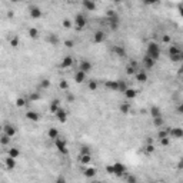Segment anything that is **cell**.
I'll return each instance as SVG.
<instances>
[{
    "label": "cell",
    "mask_w": 183,
    "mask_h": 183,
    "mask_svg": "<svg viewBox=\"0 0 183 183\" xmlns=\"http://www.w3.org/2000/svg\"><path fill=\"white\" fill-rule=\"evenodd\" d=\"M146 56L156 62L160 57V46L156 43V42H149L147 47H146Z\"/></svg>",
    "instance_id": "1"
},
{
    "label": "cell",
    "mask_w": 183,
    "mask_h": 183,
    "mask_svg": "<svg viewBox=\"0 0 183 183\" xmlns=\"http://www.w3.org/2000/svg\"><path fill=\"white\" fill-rule=\"evenodd\" d=\"M112 167H113V174L115 176H125L126 172H127V167L123 164V163H120V162H116V163H113L112 164Z\"/></svg>",
    "instance_id": "2"
},
{
    "label": "cell",
    "mask_w": 183,
    "mask_h": 183,
    "mask_svg": "<svg viewBox=\"0 0 183 183\" xmlns=\"http://www.w3.org/2000/svg\"><path fill=\"white\" fill-rule=\"evenodd\" d=\"M75 26H76V29L77 30H82V29H85V26H86V17H85V14H82V13H77L75 16Z\"/></svg>",
    "instance_id": "3"
},
{
    "label": "cell",
    "mask_w": 183,
    "mask_h": 183,
    "mask_svg": "<svg viewBox=\"0 0 183 183\" xmlns=\"http://www.w3.org/2000/svg\"><path fill=\"white\" fill-rule=\"evenodd\" d=\"M54 146H56V149L60 152L62 155H67V153H69V149H67V143H66V140L57 137V139L54 140Z\"/></svg>",
    "instance_id": "4"
},
{
    "label": "cell",
    "mask_w": 183,
    "mask_h": 183,
    "mask_svg": "<svg viewBox=\"0 0 183 183\" xmlns=\"http://www.w3.org/2000/svg\"><path fill=\"white\" fill-rule=\"evenodd\" d=\"M167 135H169V137H173V139H182L183 137V129H180V127L167 129Z\"/></svg>",
    "instance_id": "5"
},
{
    "label": "cell",
    "mask_w": 183,
    "mask_h": 183,
    "mask_svg": "<svg viewBox=\"0 0 183 183\" xmlns=\"http://www.w3.org/2000/svg\"><path fill=\"white\" fill-rule=\"evenodd\" d=\"M16 127L13 126V125H10V123H6L4 126H3V133L6 135V136H9V137H14V135H16Z\"/></svg>",
    "instance_id": "6"
},
{
    "label": "cell",
    "mask_w": 183,
    "mask_h": 183,
    "mask_svg": "<svg viewBox=\"0 0 183 183\" xmlns=\"http://www.w3.org/2000/svg\"><path fill=\"white\" fill-rule=\"evenodd\" d=\"M92 69H93V65H92L89 60H82V62L79 63V70L83 72V73H86V75L92 70Z\"/></svg>",
    "instance_id": "7"
},
{
    "label": "cell",
    "mask_w": 183,
    "mask_h": 183,
    "mask_svg": "<svg viewBox=\"0 0 183 183\" xmlns=\"http://www.w3.org/2000/svg\"><path fill=\"white\" fill-rule=\"evenodd\" d=\"M108 22H109V26H110L112 30H117L119 29V16H117V13L113 14V16H110V17H108Z\"/></svg>",
    "instance_id": "8"
},
{
    "label": "cell",
    "mask_w": 183,
    "mask_h": 183,
    "mask_svg": "<svg viewBox=\"0 0 183 183\" xmlns=\"http://www.w3.org/2000/svg\"><path fill=\"white\" fill-rule=\"evenodd\" d=\"M54 116H56V119H57L60 123H65L66 120H67V116H69V115H67V112H66L65 109L60 108L56 113H54Z\"/></svg>",
    "instance_id": "9"
},
{
    "label": "cell",
    "mask_w": 183,
    "mask_h": 183,
    "mask_svg": "<svg viewBox=\"0 0 183 183\" xmlns=\"http://www.w3.org/2000/svg\"><path fill=\"white\" fill-rule=\"evenodd\" d=\"M106 40V34L103 30H97L95 34H93V42L95 43H103Z\"/></svg>",
    "instance_id": "10"
},
{
    "label": "cell",
    "mask_w": 183,
    "mask_h": 183,
    "mask_svg": "<svg viewBox=\"0 0 183 183\" xmlns=\"http://www.w3.org/2000/svg\"><path fill=\"white\" fill-rule=\"evenodd\" d=\"M72 66H73V57L72 56H65L62 63H60V67L62 69H70Z\"/></svg>",
    "instance_id": "11"
},
{
    "label": "cell",
    "mask_w": 183,
    "mask_h": 183,
    "mask_svg": "<svg viewBox=\"0 0 183 183\" xmlns=\"http://www.w3.org/2000/svg\"><path fill=\"white\" fill-rule=\"evenodd\" d=\"M105 86H106V89L112 90V92H117L119 90V82L117 80H106V82H105Z\"/></svg>",
    "instance_id": "12"
},
{
    "label": "cell",
    "mask_w": 183,
    "mask_h": 183,
    "mask_svg": "<svg viewBox=\"0 0 183 183\" xmlns=\"http://www.w3.org/2000/svg\"><path fill=\"white\" fill-rule=\"evenodd\" d=\"M30 17L32 19H40L42 17V10L37 6H30Z\"/></svg>",
    "instance_id": "13"
},
{
    "label": "cell",
    "mask_w": 183,
    "mask_h": 183,
    "mask_svg": "<svg viewBox=\"0 0 183 183\" xmlns=\"http://www.w3.org/2000/svg\"><path fill=\"white\" fill-rule=\"evenodd\" d=\"M135 77H136V80L140 82V83H146V82H147V73L143 72V70H137Z\"/></svg>",
    "instance_id": "14"
},
{
    "label": "cell",
    "mask_w": 183,
    "mask_h": 183,
    "mask_svg": "<svg viewBox=\"0 0 183 183\" xmlns=\"http://www.w3.org/2000/svg\"><path fill=\"white\" fill-rule=\"evenodd\" d=\"M82 4H83V7H85L87 11L96 10V3H95V1H92V0H83V1H82Z\"/></svg>",
    "instance_id": "15"
},
{
    "label": "cell",
    "mask_w": 183,
    "mask_h": 183,
    "mask_svg": "<svg viewBox=\"0 0 183 183\" xmlns=\"http://www.w3.org/2000/svg\"><path fill=\"white\" fill-rule=\"evenodd\" d=\"M112 50H113L115 54H117L119 57H125V56H126V49H125L123 46H119V44L117 46H113Z\"/></svg>",
    "instance_id": "16"
},
{
    "label": "cell",
    "mask_w": 183,
    "mask_h": 183,
    "mask_svg": "<svg viewBox=\"0 0 183 183\" xmlns=\"http://www.w3.org/2000/svg\"><path fill=\"white\" fill-rule=\"evenodd\" d=\"M155 60L153 59H150V57H147V56H145L143 57V67L145 69H153L155 67Z\"/></svg>",
    "instance_id": "17"
},
{
    "label": "cell",
    "mask_w": 183,
    "mask_h": 183,
    "mask_svg": "<svg viewBox=\"0 0 183 183\" xmlns=\"http://www.w3.org/2000/svg\"><path fill=\"white\" fill-rule=\"evenodd\" d=\"M136 72H137V65H136V62H132L129 66H126V75H136Z\"/></svg>",
    "instance_id": "18"
},
{
    "label": "cell",
    "mask_w": 183,
    "mask_h": 183,
    "mask_svg": "<svg viewBox=\"0 0 183 183\" xmlns=\"http://www.w3.org/2000/svg\"><path fill=\"white\" fill-rule=\"evenodd\" d=\"M26 117L29 119V120H32V122H39L40 115H39L37 112H34V110H29V112L26 113Z\"/></svg>",
    "instance_id": "19"
},
{
    "label": "cell",
    "mask_w": 183,
    "mask_h": 183,
    "mask_svg": "<svg viewBox=\"0 0 183 183\" xmlns=\"http://www.w3.org/2000/svg\"><path fill=\"white\" fill-rule=\"evenodd\" d=\"M4 164H6V169L7 170H13L14 167H16V159H11V157H6L4 159Z\"/></svg>",
    "instance_id": "20"
},
{
    "label": "cell",
    "mask_w": 183,
    "mask_h": 183,
    "mask_svg": "<svg viewBox=\"0 0 183 183\" xmlns=\"http://www.w3.org/2000/svg\"><path fill=\"white\" fill-rule=\"evenodd\" d=\"M123 95L126 96V99L132 100V99H135V97L137 96V90H135V89H132V87H127V89H126V92H125Z\"/></svg>",
    "instance_id": "21"
},
{
    "label": "cell",
    "mask_w": 183,
    "mask_h": 183,
    "mask_svg": "<svg viewBox=\"0 0 183 183\" xmlns=\"http://www.w3.org/2000/svg\"><path fill=\"white\" fill-rule=\"evenodd\" d=\"M96 173H97V169L92 166V167H86V169H85V172H83V174H85L86 177L90 179V177H95V176H96Z\"/></svg>",
    "instance_id": "22"
},
{
    "label": "cell",
    "mask_w": 183,
    "mask_h": 183,
    "mask_svg": "<svg viewBox=\"0 0 183 183\" xmlns=\"http://www.w3.org/2000/svg\"><path fill=\"white\" fill-rule=\"evenodd\" d=\"M92 155H79V162L82 163V164H89V163H92Z\"/></svg>",
    "instance_id": "23"
},
{
    "label": "cell",
    "mask_w": 183,
    "mask_h": 183,
    "mask_svg": "<svg viewBox=\"0 0 183 183\" xmlns=\"http://www.w3.org/2000/svg\"><path fill=\"white\" fill-rule=\"evenodd\" d=\"M86 80V73H83V72H80V70H77L75 75V82L76 83H83Z\"/></svg>",
    "instance_id": "24"
},
{
    "label": "cell",
    "mask_w": 183,
    "mask_h": 183,
    "mask_svg": "<svg viewBox=\"0 0 183 183\" xmlns=\"http://www.w3.org/2000/svg\"><path fill=\"white\" fill-rule=\"evenodd\" d=\"M59 109H60V100H59V99H54V100H52V103H50V112L54 115Z\"/></svg>",
    "instance_id": "25"
},
{
    "label": "cell",
    "mask_w": 183,
    "mask_h": 183,
    "mask_svg": "<svg viewBox=\"0 0 183 183\" xmlns=\"http://www.w3.org/2000/svg\"><path fill=\"white\" fill-rule=\"evenodd\" d=\"M47 136H49L52 140H56L57 137H59V130L56 129V127H50L49 132H47Z\"/></svg>",
    "instance_id": "26"
},
{
    "label": "cell",
    "mask_w": 183,
    "mask_h": 183,
    "mask_svg": "<svg viewBox=\"0 0 183 183\" xmlns=\"http://www.w3.org/2000/svg\"><path fill=\"white\" fill-rule=\"evenodd\" d=\"M47 42L52 44V46H57V43H59V37H57L54 33H50V34L47 36Z\"/></svg>",
    "instance_id": "27"
},
{
    "label": "cell",
    "mask_w": 183,
    "mask_h": 183,
    "mask_svg": "<svg viewBox=\"0 0 183 183\" xmlns=\"http://www.w3.org/2000/svg\"><path fill=\"white\" fill-rule=\"evenodd\" d=\"M119 110H120V113L122 115H129V112H130V103H122L120 105V108H119Z\"/></svg>",
    "instance_id": "28"
},
{
    "label": "cell",
    "mask_w": 183,
    "mask_h": 183,
    "mask_svg": "<svg viewBox=\"0 0 183 183\" xmlns=\"http://www.w3.org/2000/svg\"><path fill=\"white\" fill-rule=\"evenodd\" d=\"M150 115H152V117H153V119H155V117H160V116H162L160 108H157V106H153V108L150 109Z\"/></svg>",
    "instance_id": "29"
},
{
    "label": "cell",
    "mask_w": 183,
    "mask_h": 183,
    "mask_svg": "<svg viewBox=\"0 0 183 183\" xmlns=\"http://www.w3.org/2000/svg\"><path fill=\"white\" fill-rule=\"evenodd\" d=\"M9 157H11V159H17L19 156H20V152H19V149H16V147H11V149H9Z\"/></svg>",
    "instance_id": "30"
},
{
    "label": "cell",
    "mask_w": 183,
    "mask_h": 183,
    "mask_svg": "<svg viewBox=\"0 0 183 183\" xmlns=\"http://www.w3.org/2000/svg\"><path fill=\"white\" fill-rule=\"evenodd\" d=\"M10 137H9V136H6V135H4V133H1V135H0V145H1V146H7V145H9V143H10Z\"/></svg>",
    "instance_id": "31"
},
{
    "label": "cell",
    "mask_w": 183,
    "mask_h": 183,
    "mask_svg": "<svg viewBox=\"0 0 183 183\" xmlns=\"http://www.w3.org/2000/svg\"><path fill=\"white\" fill-rule=\"evenodd\" d=\"M182 50L177 47V46H174V44H170V47H169V57L170 56H174V54H177V53H180Z\"/></svg>",
    "instance_id": "32"
},
{
    "label": "cell",
    "mask_w": 183,
    "mask_h": 183,
    "mask_svg": "<svg viewBox=\"0 0 183 183\" xmlns=\"http://www.w3.org/2000/svg\"><path fill=\"white\" fill-rule=\"evenodd\" d=\"M119 82V90L117 92H122V93H125V92H126V89H127V83H126V82H125V80H117Z\"/></svg>",
    "instance_id": "33"
},
{
    "label": "cell",
    "mask_w": 183,
    "mask_h": 183,
    "mask_svg": "<svg viewBox=\"0 0 183 183\" xmlns=\"http://www.w3.org/2000/svg\"><path fill=\"white\" fill-rule=\"evenodd\" d=\"M153 125L156 126V127H162L163 125H164V120H163V117H155L153 119Z\"/></svg>",
    "instance_id": "34"
},
{
    "label": "cell",
    "mask_w": 183,
    "mask_h": 183,
    "mask_svg": "<svg viewBox=\"0 0 183 183\" xmlns=\"http://www.w3.org/2000/svg\"><path fill=\"white\" fill-rule=\"evenodd\" d=\"M29 36H30L32 39H37V37H39V30H37L36 27H30V29H29Z\"/></svg>",
    "instance_id": "35"
},
{
    "label": "cell",
    "mask_w": 183,
    "mask_h": 183,
    "mask_svg": "<svg viewBox=\"0 0 183 183\" xmlns=\"http://www.w3.org/2000/svg\"><path fill=\"white\" fill-rule=\"evenodd\" d=\"M27 105V100L26 99H23V97H17L16 99V106L17 108H23V106H26Z\"/></svg>",
    "instance_id": "36"
},
{
    "label": "cell",
    "mask_w": 183,
    "mask_h": 183,
    "mask_svg": "<svg viewBox=\"0 0 183 183\" xmlns=\"http://www.w3.org/2000/svg\"><path fill=\"white\" fill-rule=\"evenodd\" d=\"M182 59H183V53H182V52H180V53H177V54H174V56H170V60L174 62V63L182 62Z\"/></svg>",
    "instance_id": "37"
},
{
    "label": "cell",
    "mask_w": 183,
    "mask_h": 183,
    "mask_svg": "<svg viewBox=\"0 0 183 183\" xmlns=\"http://www.w3.org/2000/svg\"><path fill=\"white\" fill-rule=\"evenodd\" d=\"M126 183H137V179L135 174H126Z\"/></svg>",
    "instance_id": "38"
},
{
    "label": "cell",
    "mask_w": 183,
    "mask_h": 183,
    "mask_svg": "<svg viewBox=\"0 0 183 183\" xmlns=\"http://www.w3.org/2000/svg\"><path fill=\"white\" fill-rule=\"evenodd\" d=\"M62 24H63V27H65V29H70V27L73 26V22H72L70 19H63Z\"/></svg>",
    "instance_id": "39"
},
{
    "label": "cell",
    "mask_w": 183,
    "mask_h": 183,
    "mask_svg": "<svg viewBox=\"0 0 183 183\" xmlns=\"http://www.w3.org/2000/svg\"><path fill=\"white\" fill-rule=\"evenodd\" d=\"M59 86H60V89H62V90H69V82L63 79V80H60Z\"/></svg>",
    "instance_id": "40"
},
{
    "label": "cell",
    "mask_w": 183,
    "mask_h": 183,
    "mask_svg": "<svg viewBox=\"0 0 183 183\" xmlns=\"http://www.w3.org/2000/svg\"><path fill=\"white\" fill-rule=\"evenodd\" d=\"M80 155H92L90 147H89V146H82V147H80Z\"/></svg>",
    "instance_id": "41"
},
{
    "label": "cell",
    "mask_w": 183,
    "mask_h": 183,
    "mask_svg": "<svg viewBox=\"0 0 183 183\" xmlns=\"http://www.w3.org/2000/svg\"><path fill=\"white\" fill-rule=\"evenodd\" d=\"M87 86H89V89H90L92 92H95V90L97 89V82H96V80H90Z\"/></svg>",
    "instance_id": "42"
},
{
    "label": "cell",
    "mask_w": 183,
    "mask_h": 183,
    "mask_svg": "<svg viewBox=\"0 0 183 183\" xmlns=\"http://www.w3.org/2000/svg\"><path fill=\"white\" fill-rule=\"evenodd\" d=\"M157 137H159V140L164 139V137H169V135H167V130H159V133H157Z\"/></svg>",
    "instance_id": "43"
},
{
    "label": "cell",
    "mask_w": 183,
    "mask_h": 183,
    "mask_svg": "<svg viewBox=\"0 0 183 183\" xmlns=\"http://www.w3.org/2000/svg\"><path fill=\"white\" fill-rule=\"evenodd\" d=\"M40 87H42V89H47V87H50V80H49V79H43L42 83H40Z\"/></svg>",
    "instance_id": "44"
},
{
    "label": "cell",
    "mask_w": 183,
    "mask_h": 183,
    "mask_svg": "<svg viewBox=\"0 0 183 183\" xmlns=\"http://www.w3.org/2000/svg\"><path fill=\"white\" fill-rule=\"evenodd\" d=\"M39 99H40V95H39L37 92H34V93H32V95H30V97H29V100H30V102H34V100H39Z\"/></svg>",
    "instance_id": "45"
},
{
    "label": "cell",
    "mask_w": 183,
    "mask_h": 183,
    "mask_svg": "<svg viewBox=\"0 0 183 183\" xmlns=\"http://www.w3.org/2000/svg\"><path fill=\"white\" fill-rule=\"evenodd\" d=\"M10 46L11 47H17V46H19V39H17V37H11L10 39Z\"/></svg>",
    "instance_id": "46"
},
{
    "label": "cell",
    "mask_w": 183,
    "mask_h": 183,
    "mask_svg": "<svg viewBox=\"0 0 183 183\" xmlns=\"http://www.w3.org/2000/svg\"><path fill=\"white\" fill-rule=\"evenodd\" d=\"M145 150H146V153H153V152H155V146H153V145H146Z\"/></svg>",
    "instance_id": "47"
},
{
    "label": "cell",
    "mask_w": 183,
    "mask_h": 183,
    "mask_svg": "<svg viewBox=\"0 0 183 183\" xmlns=\"http://www.w3.org/2000/svg\"><path fill=\"white\" fill-rule=\"evenodd\" d=\"M170 143V137H164V139H160V145L162 146H167Z\"/></svg>",
    "instance_id": "48"
},
{
    "label": "cell",
    "mask_w": 183,
    "mask_h": 183,
    "mask_svg": "<svg viewBox=\"0 0 183 183\" xmlns=\"http://www.w3.org/2000/svg\"><path fill=\"white\" fill-rule=\"evenodd\" d=\"M170 40H172V39H170V36H169V34H164V36H163V39H162V42H163V43H170Z\"/></svg>",
    "instance_id": "49"
},
{
    "label": "cell",
    "mask_w": 183,
    "mask_h": 183,
    "mask_svg": "<svg viewBox=\"0 0 183 183\" xmlns=\"http://www.w3.org/2000/svg\"><path fill=\"white\" fill-rule=\"evenodd\" d=\"M65 46L66 47H73V46H75V42H73V40H65Z\"/></svg>",
    "instance_id": "50"
},
{
    "label": "cell",
    "mask_w": 183,
    "mask_h": 183,
    "mask_svg": "<svg viewBox=\"0 0 183 183\" xmlns=\"http://www.w3.org/2000/svg\"><path fill=\"white\" fill-rule=\"evenodd\" d=\"M54 183H66V179L63 177V176H59L57 179H56V182Z\"/></svg>",
    "instance_id": "51"
},
{
    "label": "cell",
    "mask_w": 183,
    "mask_h": 183,
    "mask_svg": "<svg viewBox=\"0 0 183 183\" xmlns=\"http://www.w3.org/2000/svg\"><path fill=\"white\" fill-rule=\"evenodd\" d=\"M106 172H108L109 174H113V167H112V164L106 166Z\"/></svg>",
    "instance_id": "52"
},
{
    "label": "cell",
    "mask_w": 183,
    "mask_h": 183,
    "mask_svg": "<svg viewBox=\"0 0 183 183\" xmlns=\"http://www.w3.org/2000/svg\"><path fill=\"white\" fill-rule=\"evenodd\" d=\"M66 99H67V102H73V100H75V96H73L72 93H69V95L66 96Z\"/></svg>",
    "instance_id": "53"
},
{
    "label": "cell",
    "mask_w": 183,
    "mask_h": 183,
    "mask_svg": "<svg viewBox=\"0 0 183 183\" xmlns=\"http://www.w3.org/2000/svg\"><path fill=\"white\" fill-rule=\"evenodd\" d=\"M177 112H179V113H183V105L182 103H179V106H177Z\"/></svg>",
    "instance_id": "54"
},
{
    "label": "cell",
    "mask_w": 183,
    "mask_h": 183,
    "mask_svg": "<svg viewBox=\"0 0 183 183\" xmlns=\"http://www.w3.org/2000/svg\"><path fill=\"white\" fill-rule=\"evenodd\" d=\"M13 16H14V13H13L11 10H9V13H7V17H9V19H11Z\"/></svg>",
    "instance_id": "55"
},
{
    "label": "cell",
    "mask_w": 183,
    "mask_h": 183,
    "mask_svg": "<svg viewBox=\"0 0 183 183\" xmlns=\"http://www.w3.org/2000/svg\"><path fill=\"white\" fill-rule=\"evenodd\" d=\"M1 133H3V126L0 125V135H1Z\"/></svg>",
    "instance_id": "56"
},
{
    "label": "cell",
    "mask_w": 183,
    "mask_h": 183,
    "mask_svg": "<svg viewBox=\"0 0 183 183\" xmlns=\"http://www.w3.org/2000/svg\"><path fill=\"white\" fill-rule=\"evenodd\" d=\"M92 183H102V182H99V180H96V182H92Z\"/></svg>",
    "instance_id": "57"
},
{
    "label": "cell",
    "mask_w": 183,
    "mask_h": 183,
    "mask_svg": "<svg viewBox=\"0 0 183 183\" xmlns=\"http://www.w3.org/2000/svg\"><path fill=\"white\" fill-rule=\"evenodd\" d=\"M149 183H157V182H149Z\"/></svg>",
    "instance_id": "58"
}]
</instances>
